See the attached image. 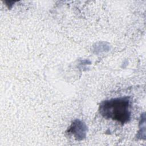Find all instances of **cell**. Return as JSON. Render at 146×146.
Listing matches in <instances>:
<instances>
[{"label": "cell", "mask_w": 146, "mask_h": 146, "mask_svg": "<svg viewBox=\"0 0 146 146\" xmlns=\"http://www.w3.org/2000/svg\"><path fill=\"white\" fill-rule=\"evenodd\" d=\"M99 111L107 119H110L125 124L129 121L131 117L129 99L123 97L104 100L100 104Z\"/></svg>", "instance_id": "6da1fadb"}]
</instances>
